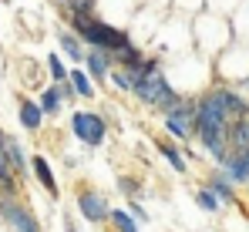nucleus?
I'll return each mask as SVG.
<instances>
[{"instance_id": "6e6552de", "label": "nucleus", "mask_w": 249, "mask_h": 232, "mask_svg": "<svg viewBox=\"0 0 249 232\" xmlns=\"http://www.w3.org/2000/svg\"><path fill=\"white\" fill-rule=\"evenodd\" d=\"M0 215H3V222L14 232H41V222L34 219V212L27 205H20L14 195H7V192L0 195Z\"/></svg>"}, {"instance_id": "2f4dec72", "label": "nucleus", "mask_w": 249, "mask_h": 232, "mask_svg": "<svg viewBox=\"0 0 249 232\" xmlns=\"http://www.w3.org/2000/svg\"><path fill=\"white\" fill-rule=\"evenodd\" d=\"M61 3H64V0H61Z\"/></svg>"}, {"instance_id": "cd10ccee", "label": "nucleus", "mask_w": 249, "mask_h": 232, "mask_svg": "<svg viewBox=\"0 0 249 232\" xmlns=\"http://www.w3.org/2000/svg\"><path fill=\"white\" fill-rule=\"evenodd\" d=\"M54 84H57V94L64 98V105H71V101L78 98V91H74V84H71V77H68V81H54Z\"/></svg>"}, {"instance_id": "bb28decb", "label": "nucleus", "mask_w": 249, "mask_h": 232, "mask_svg": "<svg viewBox=\"0 0 249 232\" xmlns=\"http://www.w3.org/2000/svg\"><path fill=\"white\" fill-rule=\"evenodd\" d=\"M175 10H182L185 17H196L199 10H206V0H175Z\"/></svg>"}, {"instance_id": "f8f14e48", "label": "nucleus", "mask_w": 249, "mask_h": 232, "mask_svg": "<svg viewBox=\"0 0 249 232\" xmlns=\"http://www.w3.org/2000/svg\"><path fill=\"white\" fill-rule=\"evenodd\" d=\"M57 47L64 57H71L74 64H84V54H88V44L81 40V34L74 27H61L57 31Z\"/></svg>"}, {"instance_id": "c756f323", "label": "nucleus", "mask_w": 249, "mask_h": 232, "mask_svg": "<svg viewBox=\"0 0 249 232\" xmlns=\"http://www.w3.org/2000/svg\"><path fill=\"white\" fill-rule=\"evenodd\" d=\"M7 142H10V135H3V131H0V152H7Z\"/></svg>"}, {"instance_id": "a878e982", "label": "nucleus", "mask_w": 249, "mask_h": 232, "mask_svg": "<svg viewBox=\"0 0 249 232\" xmlns=\"http://www.w3.org/2000/svg\"><path fill=\"white\" fill-rule=\"evenodd\" d=\"M239 7V0H206V10L212 14H222V17H232V10Z\"/></svg>"}, {"instance_id": "f03ea898", "label": "nucleus", "mask_w": 249, "mask_h": 232, "mask_svg": "<svg viewBox=\"0 0 249 232\" xmlns=\"http://www.w3.org/2000/svg\"><path fill=\"white\" fill-rule=\"evenodd\" d=\"M236 40L232 34V20L222 17V14H212V10H199L192 17V44L202 51V54H219L222 47H229Z\"/></svg>"}, {"instance_id": "4be33fe9", "label": "nucleus", "mask_w": 249, "mask_h": 232, "mask_svg": "<svg viewBox=\"0 0 249 232\" xmlns=\"http://www.w3.org/2000/svg\"><path fill=\"white\" fill-rule=\"evenodd\" d=\"M115 189H118L124 198H145V185H142L135 175H118V178H115Z\"/></svg>"}, {"instance_id": "393cba45", "label": "nucleus", "mask_w": 249, "mask_h": 232, "mask_svg": "<svg viewBox=\"0 0 249 232\" xmlns=\"http://www.w3.org/2000/svg\"><path fill=\"white\" fill-rule=\"evenodd\" d=\"M124 209H128V212H131L142 226H148V222H152V215H148V209L142 205V198H124Z\"/></svg>"}, {"instance_id": "39448f33", "label": "nucleus", "mask_w": 249, "mask_h": 232, "mask_svg": "<svg viewBox=\"0 0 249 232\" xmlns=\"http://www.w3.org/2000/svg\"><path fill=\"white\" fill-rule=\"evenodd\" d=\"M196 115H199V98L185 94V101L178 108H172V111H165V115H159V118H162L165 135H172L182 145H192L196 142Z\"/></svg>"}, {"instance_id": "9b49d317", "label": "nucleus", "mask_w": 249, "mask_h": 232, "mask_svg": "<svg viewBox=\"0 0 249 232\" xmlns=\"http://www.w3.org/2000/svg\"><path fill=\"white\" fill-rule=\"evenodd\" d=\"M202 185H209L212 192L219 195L226 209H229V205H243V198H239V185H236V182H232L226 172H219V168H212V172H209Z\"/></svg>"}, {"instance_id": "7c9ffc66", "label": "nucleus", "mask_w": 249, "mask_h": 232, "mask_svg": "<svg viewBox=\"0 0 249 232\" xmlns=\"http://www.w3.org/2000/svg\"><path fill=\"white\" fill-rule=\"evenodd\" d=\"M246 192H249V185H246Z\"/></svg>"}, {"instance_id": "1a4fd4ad", "label": "nucleus", "mask_w": 249, "mask_h": 232, "mask_svg": "<svg viewBox=\"0 0 249 232\" xmlns=\"http://www.w3.org/2000/svg\"><path fill=\"white\" fill-rule=\"evenodd\" d=\"M155 155L165 161L175 175H185V172H189V155H185V148H182V142H175L172 135L155 138Z\"/></svg>"}, {"instance_id": "b1692460", "label": "nucleus", "mask_w": 249, "mask_h": 232, "mask_svg": "<svg viewBox=\"0 0 249 232\" xmlns=\"http://www.w3.org/2000/svg\"><path fill=\"white\" fill-rule=\"evenodd\" d=\"M47 74H51V81H68L71 77V68L64 64V57L54 51V54H47Z\"/></svg>"}, {"instance_id": "dca6fc26", "label": "nucleus", "mask_w": 249, "mask_h": 232, "mask_svg": "<svg viewBox=\"0 0 249 232\" xmlns=\"http://www.w3.org/2000/svg\"><path fill=\"white\" fill-rule=\"evenodd\" d=\"M71 84H74V91H78V98H84V101H91V98H98V84H94V77L88 74L84 68H71Z\"/></svg>"}, {"instance_id": "a211bd4d", "label": "nucleus", "mask_w": 249, "mask_h": 232, "mask_svg": "<svg viewBox=\"0 0 249 232\" xmlns=\"http://www.w3.org/2000/svg\"><path fill=\"white\" fill-rule=\"evenodd\" d=\"M108 222H111V232H142V229H145V226H142L124 205H122V209H111V219H108Z\"/></svg>"}, {"instance_id": "9d476101", "label": "nucleus", "mask_w": 249, "mask_h": 232, "mask_svg": "<svg viewBox=\"0 0 249 232\" xmlns=\"http://www.w3.org/2000/svg\"><path fill=\"white\" fill-rule=\"evenodd\" d=\"M81 68L94 77V84H108V77H111V71H115V54L105 51V47H88Z\"/></svg>"}, {"instance_id": "aec40b11", "label": "nucleus", "mask_w": 249, "mask_h": 232, "mask_svg": "<svg viewBox=\"0 0 249 232\" xmlns=\"http://www.w3.org/2000/svg\"><path fill=\"white\" fill-rule=\"evenodd\" d=\"M232 34L239 40H249V0H239V7L232 10Z\"/></svg>"}, {"instance_id": "20e7f679", "label": "nucleus", "mask_w": 249, "mask_h": 232, "mask_svg": "<svg viewBox=\"0 0 249 232\" xmlns=\"http://www.w3.org/2000/svg\"><path fill=\"white\" fill-rule=\"evenodd\" d=\"M212 71L219 81H229V84H239V81H246L249 77V40H232L229 47H222L219 54H215V64H212Z\"/></svg>"}, {"instance_id": "412c9836", "label": "nucleus", "mask_w": 249, "mask_h": 232, "mask_svg": "<svg viewBox=\"0 0 249 232\" xmlns=\"http://www.w3.org/2000/svg\"><path fill=\"white\" fill-rule=\"evenodd\" d=\"M7 158H10V165H14V172L17 175H27V168H31V161H27V155H24V145L20 142H7Z\"/></svg>"}, {"instance_id": "f257e3e1", "label": "nucleus", "mask_w": 249, "mask_h": 232, "mask_svg": "<svg viewBox=\"0 0 249 232\" xmlns=\"http://www.w3.org/2000/svg\"><path fill=\"white\" fill-rule=\"evenodd\" d=\"M229 125L232 115L219 94V84H209L199 94V115H196V142L202 145V152L219 165L229 152Z\"/></svg>"}, {"instance_id": "f3484780", "label": "nucleus", "mask_w": 249, "mask_h": 232, "mask_svg": "<svg viewBox=\"0 0 249 232\" xmlns=\"http://www.w3.org/2000/svg\"><path fill=\"white\" fill-rule=\"evenodd\" d=\"M192 202H196V205H199L206 215H219V212L226 209V205H222V198L212 192L209 185H199V189H196V195H192Z\"/></svg>"}, {"instance_id": "7ed1b4c3", "label": "nucleus", "mask_w": 249, "mask_h": 232, "mask_svg": "<svg viewBox=\"0 0 249 232\" xmlns=\"http://www.w3.org/2000/svg\"><path fill=\"white\" fill-rule=\"evenodd\" d=\"M175 84H172V77H168V71H165V64L159 61V57H148L138 71H135V101L138 105H145V108H159V101L165 98L168 91H172Z\"/></svg>"}, {"instance_id": "0eeeda50", "label": "nucleus", "mask_w": 249, "mask_h": 232, "mask_svg": "<svg viewBox=\"0 0 249 232\" xmlns=\"http://www.w3.org/2000/svg\"><path fill=\"white\" fill-rule=\"evenodd\" d=\"M74 209H78V215H81L88 226H105L108 219H111V198L105 192H98V189H78L74 195Z\"/></svg>"}, {"instance_id": "4468645a", "label": "nucleus", "mask_w": 249, "mask_h": 232, "mask_svg": "<svg viewBox=\"0 0 249 232\" xmlns=\"http://www.w3.org/2000/svg\"><path fill=\"white\" fill-rule=\"evenodd\" d=\"M145 61H148V54H145V47H142L138 40H131L122 51H115V68H124V71H131V74H135Z\"/></svg>"}, {"instance_id": "5701e85b", "label": "nucleus", "mask_w": 249, "mask_h": 232, "mask_svg": "<svg viewBox=\"0 0 249 232\" xmlns=\"http://www.w3.org/2000/svg\"><path fill=\"white\" fill-rule=\"evenodd\" d=\"M108 84H115V88H118V94H135V74H131V71H124V68H115L111 77H108Z\"/></svg>"}, {"instance_id": "ddd939ff", "label": "nucleus", "mask_w": 249, "mask_h": 232, "mask_svg": "<svg viewBox=\"0 0 249 232\" xmlns=\"http://www.w3.org/2000/svg\"><path fill=\"white\" fill-rule=\"evenodd\" d=\"M31 168H34V178L41 182V189L51 198H61V185H57V175H54V168H51V161L44 158V155H34L31 158Z\"/></svg>"}, {"instance_id": "423d86ee", "label": "nucleus", "mask_w": 249, "mask_h": 232, "mask_svg": "<svg viewBox=\"0 0 249 232\" xmlns=\"http://www.w3.org/2000/svg\"><path fill=\"white\" fill-rule=\"evenodd\" d=\"M71 135L84 148H101L108 142V118L98 111H74L71 115Z\"/></svg>"}, {"instance_id": "2eb2a0df", "label": "nucleus", "mask_w": 249, "mask_h": 232, "mask_svg": "<svg viewBox=\"0 0 249 232\" xmlns=\"http://www.w3.org/2000/svg\"><path fill=\"white\" fill-rule=\"evenodd\" d=\"M47 115H44V108L37 101H20V125L27 128V131H41Z\"/></svg>"}, {"instance_id": "6ab92c4d", "label": "nucleus", "mask_w": 249, "mask_h": 232, "mask_svg": "<svg viewBox=\"0 0 249 232\" xmlns=\"http://www.w3.org/2000/svg\"><path fill=\"white\" fill-rule=\"evenodd\" d=\"M37 105L44 108V115H47V118H57V115H61V108H64V98L57 94V84L44 88L41 98H37Z\"/></svg>"}, {"instance_id": "c85d7f7f", "label": "nucleus", "mask_w": 249, "mask_h": 232, "mask_svg": "<svg viewBox=\"0 0 249 232\" xmlns=\"http://www.w3.org/2000/svg\"><path fill=\"white\" fill-rule=\"evenodd\" d=\"M64 232H81V229H78V222H74V215H71V212L64 215Z\"/></svg>"}]
</instances>
